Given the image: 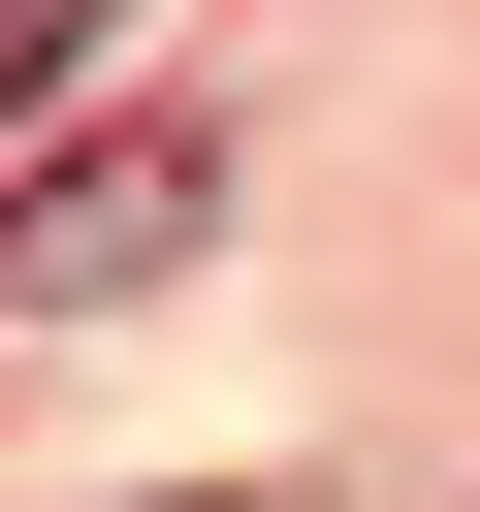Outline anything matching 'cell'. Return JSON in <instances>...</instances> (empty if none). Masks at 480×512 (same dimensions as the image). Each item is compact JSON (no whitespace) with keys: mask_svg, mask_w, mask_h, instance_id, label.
<instances>
[{"mask_svg":"<svg viewBox=\"0 0 480 512\" xmlns=\"http://www.w3.org/2000/svg\"><path fill=\"white\" fill-rule=\"evenodd\" d=\"M224 224V160L192 128H96V160H32V224H0V320H96V288H160Z\"/></svg>","mask_w":480,"mask_h":512,"instance_id":"obj_1","label":"cell"},{"mask_svg":"<svg viewBox=\"0 0 480 512\" xmlns=\"http://www.w3.org/2000/svg\"><path fill=\"white\" fill-rule=\"evenodd\" d=\"M64 64H96V0H0V128H32V96H64Z\"/></svg>","mask_w":480,"mask_h":512,"instance_id":"obj_2","label":"cell"}]
</instances>
